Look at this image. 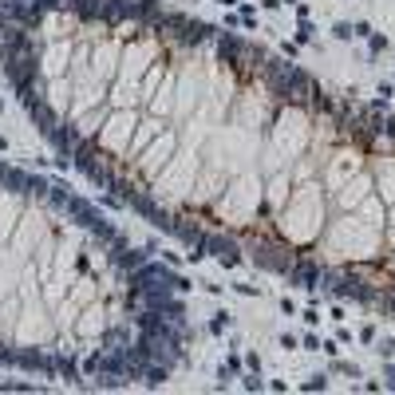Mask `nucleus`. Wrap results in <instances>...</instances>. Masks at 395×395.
<instances>
[{"label": "nucleus", "instance_id": "obj_1", "mask_svg": "<svg viewBox=\"0 0 395 395\" xmlns=\"http://www.w3.org/2000/svg\"><path fill=\"white\" fill-rule=\"evenodd\" d=\"M206 249H214V253H218V261H222L226 269L241 261V253H237V245H233L229 237H206Z\"/></svg>", "mask_w": 395, "mask_h": 395}, {"label": "nucleus", "instance_id": "obj_2", "mask_svg": "<svg viewBox=\"0 0 395 395\" xmlns=\"http://www.w3.org/2000/svg\"><path fill=\"white\" fill-rule=\"evenodd\" d=\"M28 115H32V119H36V127H40V131H44V134H48V131H52V127H56V119H52V111H48V103H44V99H40V103H36V99H32V103H28Z\"/></svg>", "mask_w": 395, "mask_h": 395}, {"label": "nucleus", "instance_id": "obj_3", "mask_svg": "<svg viewBox=\"0 0 395 395\" xmlns=\"http://www.w3.org/2000/svg\"><path fill=\"white\" fill-rule=\"evenodd\" d=\"M218 52H222V59L237 63V59H241V52H245V44H241V40H233V36H222V40H218Z\"/></svg>", "mask_w": 395, "mask_h": 395}, {"label": "nucleus", "instance_id": "obj_4", "mask_svg": "<svg viewBox=\"0 0 395 395\" xmlns=\"http://www.w3.org/2000/svg\"><path fill=\"white\" fill-rule=\"evenodd\" d=\"M142 376H146V384H150V388H162V384L170 380V368H166V364H146V372H142Z\"/></svg>", "mask_w": 395, "mask_h": 395}, {"label": "nucleus", "instance_id": "obj_5", "mask_svg": "<svg viewBox=\"0 0 395 395\" xmlns=\"http://www.w3.org/2000/svg\"><path fill=\"white\" fill-rule=\"evenodd\" d=\"M229 324H233V316H229V312H218V316L210 320V332H214V336H222V332H226Z\"/></svg>", "mask_w": 395, "mask_h": 395}, {"label": "nucleus", "instance_id": "obj_6", "mask_svg": "<svg viewBox=\"0 0 395 395\" xmlns=\"http://www.w3.org/2000/svg\"><path fill=\"white\" fill-rule=\"evenodd\" d=\"M59 376H63L67 384H79V368H75L71 360H59Z\"/></svg>", "mask_w": 395, "mask_h": 395}, {"label": "nucleus", "instance_id": "obj_7", "mask_svg": "<svg viewBox=\"0 0 395 395\" xmlns=\"http://www.w3.org/2000/svg\"><path fill=\"white\" fill-rule=\"evenodd\" d=\"M376 352H380L384 360H395V336H384L380 344H376Z\"/></svg>", "mask_w": 395, "mask_h": 395}, {"label": "nucleus", "instance_id": "obj_8", "mask_svg": "<svg viewBox=\"0 0 395 395\" xmlns=\"http://www.w3.org/2000/svg\"><path fill=\"white\" fill-rule=\"evenodd\" d=\"M312 32H316V28H312L308 20H300V28H296V44H312Z\"/></svg>", "mask_w": 395, "mask_h": 395}, {"label": "nucleus", "instance_id": "obj_9", "mask_svg": "<svg viewBox=\"0 0 395 395\" xmlns=\"http://www.w3.org/2000/svg\"><path fill=\"white\" fill-rule=\"evenodd\" d=\"M300 388H304V392H324V388H328V376H312V380H304Z\"/></svg>", "mask_w": 395, "mask_h": 395}, {"label": "nucleus", "instance_id": "obj_10", "mask_svg": "<svg viewBox=\"0 0 395 395\" xmlns=\"http://www.w3.org/2000/svg\"><path fill=\"white\" fill-rule=\"evenodd\" d=\"M352 36H356V40H368V36H372V24H368V20L352 24Z\"/></svg>", "mask_w": 395, "mask_h": 395}, {"label": "nucleus", "instance_id": "obj_11", "mask_svg": "<svg viewBox=\"0 0 395 395\" xmlns=\"http://www.w3.org/2000/svg\"><path fill=\"white\" fill-rule=\"evenodd\" d=\"M332 32H336V40H352V24H344V20H340Z\"/></svg>", "mask_w": 395, "mask_h": 395}, {"label": "nucleus", "instance_id": "obj_12", "mask_svg": "<svg viewBox=\"0 0 395 395\" xmlns=\"http://www.w3.org/2000/svg\"><path fill=\"white\" fill-rule=\"evenodd\" d=\"M368 40H372V52H388V40H384V36H376V32H372Z\"/></svg>", "mask_w": 395, "mask_h": 395}, {"label": "nucleus", "instance_id": "obj_13", "mask_svg": "<svg viewBox=\"0 0 395 395\" xmlns=\"http://www.w3.org/2000/svg\"><path fill=\"white\" fill-rule=\"evenodd\" d=\"M245 388H249V392H261L265 380H261V376H245Z\"/></svg>", "mask_w": 395, "mask_h": 395}, {"label": "nucleus", "instance_id": "obj_14", "mask_svg": "<svg viewBox=\"0 0 395 395\" xmlns=\"http://www.w3.org/2000/svg\"><path fill=\"white\" fill-rule=\"evenodd\" d=\"M300 344H304V348H308V352H320V336H312V332H308V336L300 340Z\"/></svg>", "mask_w": 395, "mask_h": 395}, {"label": "nucleus", "instance_id": "obj_15", "mask_svg": "<svg viewBox=\"0 0 395 395\" xmlns=\"http://www.w3.org/2000/svg\"><path fill=\"white\" fill-rule=\"evenodd\" d=\"M237 292H241V296H261V288H257V284H237Z\"/></svg>", "mask_w": 395, "mask_h": 395}, {"label": "nucleus", "instance_id": "obj_16", "mask_svg": "<svg viewBox=\"0 0 395 395\" xmlns=\"http://www.w3.org/2000/svg\"><path fill=\"white\" fill-rule=\"evenodd\" d=\"M332 372H344V376H356V380H360V372H356L352 364H332Z\"/></svg>", "mask_w": 395, "mask_h": 395}, {"label": "nucleus", "instance_id": "obj_17", "mask_svg": "<svg viewBox=\"0 0 395 395\" xmlns=\"http://www.w3.org/2000/svg\"><path fill=\"white\" fill-rule=\"evenodd\" d=\"M304 320H308V324H320V312H316V304H312V308H304Z\"/></svg>", "mask_w": 395, "mask_h": 395}, {"label": "nucleus", "instance_id": "obj_18", "mask_svg": "<svg viewBox=\"0 0 395 395\" xmlns=\"http://www.w3.org/2000/svg\"><path fill=\"white\" fill-rule=\"evenodd\" d=\"M296 344H300V340H296V336H288V332H284V336H281V348H288V352H292Z\"/></svg>", "mask_w": 395, "mask_h": 395}, {"label": "nucleus", "instance_id": "obj_19", "mask_svg": "<svg viewBox=\"0 0 395 395\" xmlns=\"http://www.w3.org/2000/svg\"><path fill=\"white\" fill-rule=\"evenodd\" d=\"M261 4H265V8H269V12H277V8H281L284 0H261Z\"/></svg>", "mask_w": 395, "mask_h": 395}, {"label": "nucleus", "instance_id": "obj_20", "mask_svg": "<svg viewBox=\"0 0 395 395\" xmlns=\"http://www.w3.org/2000/svg\"><path fill=\"white\" fill-rule=\"evenodd\" d=\"M388 388L395 392V368H388Z\"/></svg>", "mask_w": 395, "mask_h": 395}, {"label": "nucleus", "instance_id": "obj_21", "mask_svg": "<svg viewBox=\"0 0 395 395\" xmlns=\"http://www.w3.org/2000/svg\"><path fill=\"white\" fill-rule=\"evenodd\" d=\"M0 150H8V138H4V134H0Z\"/></svg>", "mask_w": 395, "mask_h": 395}]
</instances>
